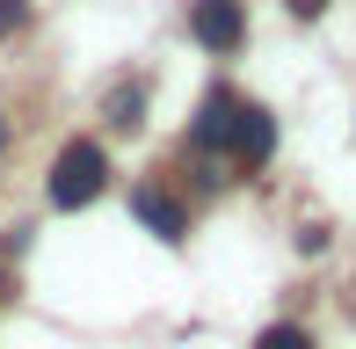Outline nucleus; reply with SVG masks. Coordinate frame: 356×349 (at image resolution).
<instances>
[{
  "label": "nucleus",
  "mask_w": 356,
  "mask_h": 349,
  "mask_svg": "<svg viewBox=\"0 0 356 349\" xmlns=\"http://www.w3.org/2000/svg\"><path fill=\"white\" fill-rule=\"evenodd\" d=\"M102 182H109V161H102V146H95V138L58 146V161H51V204H58V211L95 204V197H102Z\"/></svg>",
  "instance_id": "obj_1"
},
{
  "label": "nucleus",
  "mask_w": 356,
  "mask_h": 349,
  "mask_svg": "<svg viewBox=\"0 0 356 349\" xmlns=\"http://www.w3.org/2000/svg\"><path fill=\"white\" fill-rule=\"evenodd\" d=\"M189 37H197L204 51H240V37H248L240 0H189Z\"/></svg>",
  "instance_id": "obj_2"
},
{
  "label": "nucleus",
  "mask_w": 356,
  "mask_h": 349,
  "mask_svg": "<svg viewBox=\"0 0 356 349\" xmlns=\"http://www.w3.org/2000/svg\"><path fill=\"white\" fill-rule=\"evenodd\" d=\"M233 117H240V95L233 88H211L204 109H197V124H189V146H197V153H218L225 138H233Z\"/></svg>",
  "instance_id": "obj_3"
},
{
  "label": "nucleus",
  "mask_w": 356,
  "mask_h": 349,
  "mask_svg": "<svg viewBox=\"0 0 356 349\" xmlns=\"http://www.w3.org/2000/svg\"><path fill=\"white\" fill-rule=\"evenodd\" d=\"M225 146H233V161H240V168H262L269 153H277V124H269L254 102H240V117H233V138H225Z\"/></svg>",
  "instance_id": "obj_4"
},
{
  "label": "nucleus",
  "mask_w": 356,
  "mask_h": 349,
  "mask_svg": "<svg viewBox=\"0 0 356 349\" xmlns=\"http://www.w3.org/2000/svg\"><path fill=\"white\" fill-rule=\"evenodd\" d=\"M131 211L145 218V226H153V241H182V233H189V218H182V204H175L168 197V189H153V182H145V189H131Z\"/></svg>",
  "instance_id": "obj_5"
},
{
  "label": "nucleus",
  "mask_w": 356,
  "mask_h": 349,
  "mask_svg": "<svg viewBox=\"0 0 356 349\" xmlns=\"http://www.w3.org/2000/svg\"><path fill=\"white\" fill-rule=\"evenodd\" d=\"M109 124H117V131H138L145 124V88H109Z\"/></svg>",
  "instance_id": "obj_6"
},
{
  "label": "nucleus",
  "mask_w": 356,
  "mask_h": 349,
  "mask_svg": "<svg viewBox=\"0 0 356 349\" xmlns=\"http://www.w3.org/2000/svg\"><path fill=\"white\" fill-rule=\"evenodd\" d=\"M254 349H313V342H305V327H262V342H254Z\"/></svg>",
  "instance_id": "obj_7"
},
{
  "label": "nucleus",
  "mask_w": 356,
  "mask_h": 349,
  "mask_svg": "<svg viewBox=\"0 0 356 349\" xmlns=\"http://www.w3.org/2000/svg\"><path fill=\"white\" fill-rule=\"evenodd\" d=\"M15 29H29V0H0V37H15Z\"/></svg>",
  "instance_id": "obj_8"
},
{
  "label": "nucleus",
  "mask_w": 356,
  "mask_h": 349,
  "mask_svg": "<svg viewBox=\"0 0 356 349\" xmlns=\"http://www.w3.org/2000/svg\"><path fill=\"white\" fill-rule=\"evenodd\" d=\"M320 8H327V0H291V15H305V22H313Z\"/></svg>",
  "instance_id": "obj_9"
}]
</instances>
